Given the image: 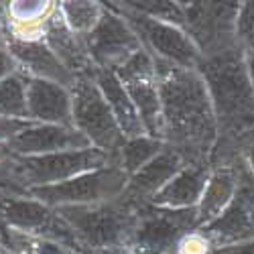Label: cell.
Returning a JSON list of instances; mask_svg holds the SVG:
<instances>
[{
    "label": "cell",
    "instance_id": "obj_1",
    "mask_svg": "<svg viewBox=\"0 0 254 254\" xmlns=\"http://www.w3.org/2000/svg\"><path fill=\"white\" fill-rule=\"evenodd\" d=\"M155 63L159 98L163 112V136L171 142V149L183 159L193 161L207 153L214 138V116L205 79L193 69Z\"/></svg>",
    "mask_w": 254,
    "mask_h": 254
},
{
    "label": "cell",
    "instance_id": "obj_2",
    "mask_svg": "<svg viewBox=\"0 0 254 254\" xmlns=\"http://www.w3.org/2000/svg\"><path fill=\"white\" fill-rule=\"evenodd\" d=\"M110 165H118L116 159L98 149L65 151V153H51L37 157H16L4 153L2 163H0V181L16 189L25 185L29 191V189L35 187L65 183L73 177L98 171V169Z\"/></svg>",
    "mask_w": 254,
    "mask_h": 254
},
{
    "label": "cell",
    "instance_id": "obj_3",
    "mask_svg": "<svg viewBox=\"0 0 254 254\" xmlns=\"http://www.w3.org/2000/svg\"><path fill=\"white\" fill-rule=\"evenodd\" d=\"M71 118L73 126L90 140L94 149L118 159L126 138L108 102L88 73L77 75L71 86Z\"/></svg>",
    "mask_w": 254,
    "mask_h": 254
},
{
    "label": "cell",
    "instance_id": "obj_4",
    "mask_svg": "<svg viewBox=\"0 0 254 254\" xmlns=\"http://www.w3.org/2000/svg\"><path fill=\"white\" fill-rule=\"evenodd\" d=\"M128 179L126 173L118 165H110L98 169V171L83 173L79 177H73L65 183L47 185V187H35L29 189V195L39 199L45 205H94L102 201H110L112 197H118Z\"/></svg>",
    "mask_w": 254,
    "mask_h": 254
},
{
    "label": "cell",
    "instance_id": "obj_5",
    "mask_svg": "<svg viewBox=\"0 0 254 254\" xmlns=\"http://www.w3.org/2000/svg\"><path fill=\"white\" fill-rule=\"evenodd\" d=\"M57 214L71 228L73 236L96 248L116 246L132 232V218L114 205H67L59 207Z\"/></svg>",
    "mask_w": 254,
    "mask_h": 254
},
{
    "label": "cell",
    "instance_id": "obj_6",
    "mask_svg": "<svg viewBox=\"0 0 254 254\" xmlns=\"http://www.w3.org/2000/svg\"><path fill=\"white\" fill-rule=\"evenodd\" d=\"M86 47L96 69L116 71L136 51L142 49L138 35L120 16L102 14L96 29L86 37Z\"/></svg>",
    "mask_w": 254,
    "mask_h": 254
},
{
    "label": "cell",
    "instance_id": "obj_7",
    "mask_svg": "<svg viewBox=\"0 0 254 254\" xmlns=\"http://www.w3.org/2000/svg\"><path fill=\"white\" fill-rule=\"evenodd\" d=\"M83 149H94V146L75 126L37 124V122H33L25 130H20L14 138H10L6 144H2V151L6 155H16V157H37V155L83 151Z\"/></svg>",
    "mask_w": 254,
    "mask_h": 254
},
{
    "label": "cell",
    "instance_id": "obj_8",
    "mask_svg": "<svg viewBox=\"0 0 254 254\" xmlns=\"http://www.w3.org/2000/svg\"><path fill=\"white\" fill-rule=\"evenodd\" d=\"M130 25L136 29V35H142V41L151 47L153 53L159 55L161 61L171 63L175 67L195 69L199 53L183 31H179L171 23L151 18L146 14H132Z\"/></svg>",
    "mask_w": 254,
    "mask_h": 254
},
{
    "label": "cell",
    "instance_id": "obj_9",
    "mask_svg": "<svg viewBox=\"0 0 254 254\" xmlns=\"http://www.w3.org/2000/svg\"><path fill=\"white\" fill-rule=\"evenodd\" d=\"M8 49L18 65V71L33 77V79H45L59 83L63 88H71L75 83V75L63 65L55 57V53L47 47L45 41H37V43H23V41H14L6 35Z\"/></svg>",
    "mask_w": 254,
    "mask_h": 254
},
{
    "label": "cell",
    "instance_id": "obj_10",
    "mask_svg": "<svg viewBox=\"0 0 254 254\" xmlns=\"http://www.w3.org/2000/svg\"><path fill=\"white\" fill-rule=\"evenodd\" d=\"M27 108L29 120L37 124H63L73 126L71 118V92L63 86L45 79L27 77Z\"/></svg>",
    "mask_w": 254,
    "mask_h": 254
},
{
    "label": "cell",
    "instance_id": "obj_11",
    "mask_svg": "<svg viewBox=\"0 0 254 254\" xmlns=\"http://www.w3.org/2000/svg\"><path fill=\"white\" fill-rule=\"evenodd\" d=\"M92 79L96 81V86L100 88L102 96L108 102L110 110L120 126V130L124 134L126 140H132V138H140L146 134L144 126H142V120L134 108V104L126 92L124 83L118 79L116 71L112 69H96L92 73Z\"/></svg>",
    "mask_w": 254,
    "mask_h": 254
},
{
    "label": "cell",
    "instance_id": "obj_12",
    "mask_svg": "<svg viewBox=\"0 0 254 254\" xmlns=\"http://www.w3.org/2000/svg\"><path fill=\"white\" fill-rule=\"evenodd\" d=\"M183 167H185V159L179 153H175L173 149L161 151L153 161H149L130 177L122 193L130 199H140V197L153 199Z\"/></svg>",
    "mask_w": 254,
    "mask_h": 254
},
{
    "label": "cell",
    "instance_id": "obj_13",
    "mask_svg": "<svg viewBox=\"0 0 254 254\" xmlns=\"http://www.w3.org/2000/svg\"><path fill=\"white\" fill-rule=\"evenodd\" d=\"M207 171L201 165H185L181 171L169 181L161 191L153 197V203L167 209H189L199 203L203 189L207 185Z\"/></svg>",
    "mask_w": 254,
    "mask_h": 254
},
{
    "label": "cell",
    "instance_id": "obj_14",
    "mask_svg": "<svg viewBox=\"0 0 254 254\" xmlns=\"http://www.w3.org/2000/svg\"><path fill=\"white\" fill-rule=\"evenodd\" d=\"M0 116L12 120H29L27 79L20 71L0 81Z\"/></svg>",
    "mask_w": 254,
    "mask_h": 254
},
{
    "label": "cell",
    "instance_id": "obj_15",
    "mask_svg": "<svg viewBox=\"0 0 254 254\" xmlns=\"http://www.w3.org/2000/svg\"><path fill=\"white\" fill-rule=\"evenodd\" d=\"M59 10L67 27L81 37H88L104 14V8L98 2H63Z\"/></svg>",
    "mask_w": 254,
    "mask_h": 254
},
{
    "label": "cell",
    "instance_id": "obj_16",
    "mask_svg": "<svg viewBox=\"0 0 254 254\" xmlns=\"http://www.w3.org/2000/svg\"><path fill=\"white\" fill-rule=\"evenodd\" d=\"M57 6L53 2H10L8 18L12 20H37L47 18Z\"/></svg>",
    "mask_w": 254,
    "mask_h": 254
},
{
    "label": "cell",
    "instance_id": "obj_17",
    "mask_svg": "<svg viewBox=\"0 0 254 254\" xmlns=\"http://www.w3.org/2000/svg\"><path fill=\"white\" fill-rule=\"evenodd\" d=\"M177 254H211L214 244H211L209 236L199 230H189L175 242Z\"/></svg>",
    "mask_w": 254,
    "mask_h": 254
},
{
    "label": "cell",
    "instance_id": "obj_18",
    "mask_svg": "<svg viewBox=\"0 0 254 254\" xmlns=\"http://www.w3.org/2000/svg\"><path fill=\"white\" fill-rule=\"evenodd\" d=\"M18 71V65L16 61L8 49V41H6V33L0 31V81L6 79L8 75L16 73Z\"/></svg>",
    "mask_w": 254,
    "mask_h": 254
},
{
    "label": "cell",
    "instance_id": "obj_19",
    "mask_svg": "<svg viewBox=\"0 0 254 254\" xmlns=\"http://www.w3.org/2000/svg\"><path fill=\"white\" fill-rule=\"evenodd\" d=\"M31 124H33L31 120H12V118L0 116V146L6 144L10 138H14L20 130H25Z\"/></svg>",
    "mask_w": 254,
    "mask_h": 254
},
{
    "label": "cell",
    "instance_id": "obj_20",
    "mask_svg": "<svg viewBox=\"0 0 254 254\" xmlns=\"http://www.w3.org/2000/svg\"><path fill=\"white\" fill-rule=\"evenodd\" d=\"M2 157H4V153H2V146H0V163H2Z\"/></svg>",
    "mask_w": 254,
    "mask_h": 254
}]
</instances>
